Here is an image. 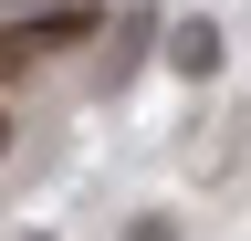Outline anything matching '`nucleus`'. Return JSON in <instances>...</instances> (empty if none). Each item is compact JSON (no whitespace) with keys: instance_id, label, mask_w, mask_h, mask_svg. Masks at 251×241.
<instances>
[{"instance_id":"f257e3e1","label":"nucleus","mask_w":251,"mask_h":241,"mask_svg":"<svg viewBox=\"0 0 251 241\" xmlns=\"http://www.w3.org/2000/svg\"><path fill=\"white\" fill-rule=\"evenodd\" d=\"M168 63L178 74H220V32H209V21H178V32H168Z\"/></svg>"},{"instance_id":"f03ea898","label":"nucleus","mask_w":251,"mask_h":241,"mask_svg":"<svg viewBox=\"0 0 251 241\" xmlns=\"http://www.w3.org/2000/svg\"><path fill=\"white\" fill-rule=\"evenodd\" d=\"M31 53H42V42H31L21 21H0V84H11V74H31Z\"/></svg>"},{"instance_id":"7ed1b4c3","label":"nucleus","mask_w":251,"mask_h":241,"mask_svg":"<svg viewBox=\"0 0 251 241\" xmlns=\"http://www.w3.org/2000/svg\"><path fill=\"white\" fill-rule=\"evenodd\" d=\"M126 241H178V220H136V231H126Z\"/></svg>"},{"instance_id":"20e7f679","label":"nucleus","mask_w":251,"mask_h":241,"mask_svg":"<svg viewBox=\"0 0 251 241\" xmlns=\"http://www.w3.org/2000/svg\"><path fill=\"white\" fill-rule=\"evenodd\" d=\"M0 158H11V105H0Z\"/></svg>"}]
</instances>
